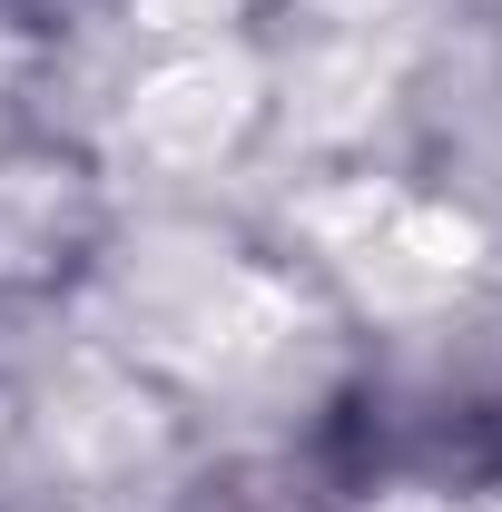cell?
Returning a JSON list of instances; mask_svg holds the SVG:
<instances>
[{
  "instance_id": "cell-1",
  "label": "cell",
  "mask_w": 502,
  "mask_h": 512,
  "mask_svg": "<svg viewBox=\"0 0 502 512\" xmlns=\"http://www.w3.org/2000/svg\"><path fill=\"white\" fill-rule=\"evenodd\" d=\"M315 473L355 503H493L502 493V345L355 375L315 424Z\"/></svg>"
},
{
  "instance_id": "cell-2",
  "label": "cell",
  "mask_w": 502,
  "mask_h": 512,
  "mask_svg": "<svg viewBox=\"0 0 502 512\" xmlns=\"http://www.w3.org/2000/svg\"><path fill=\"white\" fill-rule=\"evenodd\" d=\"M0 10H30V20H50V10H69V0H0Z\"/></svg>"
}]
</instances>
